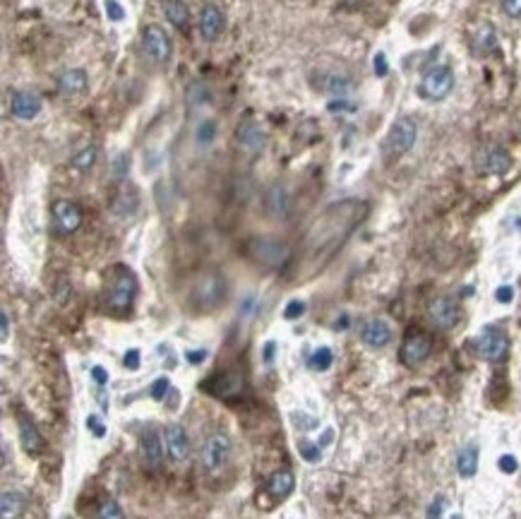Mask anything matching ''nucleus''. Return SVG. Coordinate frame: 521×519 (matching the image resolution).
I'll use <instances>...</instances> for the list:
<instances>
[{
	"instance_id": "31",
	"label": "nucleus",
	"mask_w": 521,
	"mask_h": 519,
	"mask_svg": "<svg viewBox=\"0 0 521 519\" xmlns=\"http://www.w3.org/2000/svg\"><path fill=\"white\" fill-rule=\"evenodd\" d=\"M217 137V120H202L197 125V145H212Z\"/></svg>"
},
{
	"instance_id": "24",
	"label": "nucleus",
	"mask_w": 521,
	"mask_h": 519,
	"mask_svg": "<svg viewBox=\"0 0 521 519\" xmlns=\"http://www.w3.org/2000/svg\"><path fill=\"white\" fill-rule=\"evenodd\" d=\"M162 10H164V14H166V19L178 29V32H188L190 10L183 0H162Z\"/></svg>"
},
{
	"instance_id": "49",
	"label": "nucleus",
	"mask_w": 521,
	"mask_h": 519,
	"mask_svg": "<svg viewBox=\"0 0 521 519\" xmlns=\"http://www.w3.org/2000/svg\"><path fill=\"white\" fill-rule=\"evenodd\" d=\"M452 519H464V517H461V515H454V517H452Z\"/></svg>"
},
{
	"instance_id": "3",
	"label": "nucleus",
	"mask_w": 521,
	"mask_h": 519,
	"mask_svg": "<svg viewBox=\"0 0 521 519\" xmlns=\"http://www.w3.org/2000/svg\"><path fill=\"white\" fill-rule=\"evenodd\" d=\"M416 137H418L416 120L408 118V116H401V118L394 120L392 130H389L387 140H384V154H387V159H399V156L406 154L416 145Z\"/></svg>"
},
{
	"instance_id": "33",
	"label": "nucleus",
	"mask_w": 521,
	"mask_h": 519,
	"mask_svg": "<svg viewBox=\"0 0 521 519\" xmlns=\"http://www.w3.org/2000/svg\"><path fill=\"white\" fill-rule=\"evenodd\" d=\"M298 449H300V457H303L305 462H320V457H322V452H320V445L303 443Z\"/></svg>"
},
{
	"instance_id": "27",
	"label": "nucleus",
	"mask_w": 521,
	"mask_h": 519,
	"mask_svg": "<svg viewBox=\"0 0 521 519\" xmlns=\"http://www.w3.org/2000/svg\"><path fill=\"white\" fill-rule=\"evenodd\" d=\"M96 156H99L96 145H87L85 149H80L75 156H72V166H75L77 171H89L91 166L96 164Z\"/></svg>"
},
{
	"instance_id": "38",
	"label": "nucleus",
	"mask_w": 521,
	"mask_h": 519,
	"mask_svg": "<svg viewBox=\"0 0 521 519\" xmlns=\"http://www.w3.org/2000/svg\"><path fill=\"white\" fill-rule=\"evenodd\" d=\"M498 467H500V472H505V474H514L519 469V462H517V457H512V454H502Z\"/></svg>"
},
{
	"instance_id": "41",
	"label": "nucleus",
	"mask_w": 521,
	"mask_h": 519,
	"mask_svg": "<svg viewBox=\"0 0 521 519\" xmlns=\"http://www.w3.org/2000/svg\"><path fill=\"white\" fill-rule=\"evenodd\" d=\"M123 363H125V368H128V370H137L140 368V351L137 349H130L128 354H125Z\"/></svg>"
},
{
	"instance_id": "22",
	"label": "nucleus",
	"mask_w": 521,
	"mask_h": 519,
	"mask_svg": "<svg viewBox=\"0 0 521 519\" xmlns=\"http://www.w3.org/2000/svg\"><path fill=\"white\" fill-rule=\"evenodd\" d=\"M293 486H296L293 474H291L289 469H279V472L271 474L269 481H267V493H269L274 500H284V498L291 496Z\"/></svg>"
},
{
	"instance_id": "13",
	"label": "nucleus",
	"mask_w": 521,
	"mask_h": 519,
	"mask_svg": "<svg viewBox=\"0 0 521 519\" xmlns=\"http://www.w3.org/2000/svg\"><path fill=\"white\" fill-rule=\"evenodd\" d=\"M428 313H430V320L435 322V327H440V330H452L459 322V306L450 296L435 298L428 308Z\"/></svg>"
},
{
	"instance_id": "1",
	"label": "nucleus",
	"mask_w": 521,
	"mask_h": 519,
	"mask_svg": "<svg viewBox=\"0 0 521 519\" xmlns=\"http://www.w3.org/2000/svg\"><path fill=\"white\" fill-rule=\"evenodd\" d=\"M226 298V279L219 272H204L197 282L192 284L190 301L197 310H214Z\"/></svg>"
},
{
	"instance_id": "16",
	"label": "nucleus",
	"mask_w": 521,
	"mask_h": 519,
	"mask_svg": "<svg viewBox=\"0 0 521 519\" xmlns=\"http://www.w3.org/2000/svg\"><path fill=\"white\" fill-rule=\"evenodd\" d=\"M238 145L250 156H257L267 145L265 130H262L255 120H245V123H241V128H238Z\"/></svg>"
},
{
	"instance_id": "26",
	"label": "nucleus",
	"mask_w": 521,
	"mask_h": 519,
	"mask_svg": "<svg viewBox=\"0 0 521 519\" xmlns=\"http://www.w3.org/2000/svg\"><path fill=\"white\" fill-rule=\"evenodd\" d=\"M24 505H27V500H24L22 493L5 491L3 498H0V510H3V519H17L19 515H22Z\"/></svg>"
},
{
	"instance_id": "25",
	"label": "nucleus",
	"mask_w": 521,
	"mask_h": 519,
	"mask_svg": "<svg viewBox=\"0 0 521 519\" xmlns=\"http://www.w3.org/2000/svg\"><path fill=\"white\" fill-rule=\"evenodd\" d=\"M456 472L464 478L476 476V472H478V445L469 443L459 449V454H456Z\"/></svg>"
},
{
	"instance_id": "10",
	"label": "nucleus",
	"mask_w": 521,
	"mask_h": 519,
	"mask_svg": "<svg viewBox=\"0 0 521 519\" xmlns=\"http://www.w3.org/2000/svg\"><path fill=\"white\" fill-rule=\"evenodd\" d=\"M53 222L58 233H75L82 226V209L70 200H56L53 202Z\"/></svg>"
},
{
	"instance_id": "44",
	"label": "nucleus",
	"mask_w": 521,
	"mask_h": 519,
	"mask_svg": "<svg viewBox=\"0 0 521 519\" xmlns=\"http://www.w3.org/2000/svg\"><path fill=\"white\" fill-rule=\"evenodd\" d=\"M91 378H94V383L99 385V388H104V385L109 383V373H106L101 366H94V368H91Z\"/></svg>"
},
{
	"instance_id": "9",
	"label": "nucleus",
	"mask_w": 521,
	"mask_h": 519,
	"mask_svg": "<svg viewBox=\"0 0 521 519\" xmlns=\"http://www.w3.org/2000/svg\"><path fill=\"white\" fill-rule=\"evenodd\" d=\"M223 27H226V17L221 8L217 3H204L199 8V36L212 43L223 34Z\"/></svg>"
},
{
	"instance_id": "28",
	"label": "nucleus",
	"mask_w": 521,
	"mask_h": 519,
	"mask_svg": "<svg viewBox=\"0 0 521 519\" xmlns=\"http://www.w3.org/2000/svg\"><path fill=\"white\" fill-rule=\"evenodd\" d=\"M322 87H324V92H329V94H334V96H346L351 92V82L342 75H327L322 80Z\"/></svg>"
},
{
	"instance_id": "40",
	"label": "nucleus",
	"mask_w": 521,
	"mask_h": 519,
	"mask_svg": "<svg viewBox=\"0 0 521 519\" xmlns=\"http://www.w3.org/2000/svg\"><path fill=\"white\" fill-rule=\"evenodd\" d=\"M387 72H389L387 56H384V53H377V56H375V75H377V77H384Z\"/></svg>"
},
{
	"instance_id": "45",
	"label": "nucleus",
	"mask_w": 521,
	"mask_h": 519,
	"mask_svg": "<svg viewBox=\"0 0 521 519\" xmlns=\"http://www.w3.org/2000/svg\"><path fill=\"white\" fill-rule=\"evenodd\" d=\"M0 317H3V332H0V339L8 341V337H10V315H8V310L0 313Z\"/></svg>"
},
{
	"instance_id": "8",
	"label": "nucleus",
	"mask_w": 521,
	"mask_h": 519,
	"mask_svg": "<svg viewBox=\"0 0 521 519\" xmlns=\"http://www.w3.org/2000/svg\"><path fill=\"white\" fill-rule=\"evenodd\" d=\"M430 351H432L430 337L423 335V332H411V335L403 339L399 359H401V363L406 366V368H416V366H421L423 361L430 356Z\"/></svg>"
},
{
	"instance_id": "15",
	"label": "nucleus",
	"mask_w": 521,
	"mask_h": 519,
	"mask_svg": "<svg viewBox=\"0 0 521 519\" xmlns=\"http://www.w3.org/2000/svg\"><path fill=\"white\" fill-rule=\"evenodd\" d=\"M250 251H252V257H255L257 262L267 264V267H279L286 260V248L276 241H269V238H257V241H252Z\"/></svg>"
},
{
	"instance_id": "17",
	"label": "nucleus",
	"mask_w": 521,
	"mask_h": 519,
	"mask_svg": "<svg viewBox=\"0 0 521 519\" xmlns=\"http://www.w3.org/2000/svg\"><path fill=\"white\" fill-rule=\"evenodd\" d=\"M478 169L483 171V173L502 176L512 169V156H509L502 147H488V149L478 156Z\"/></svg>"
},
{
	"instance_id": "20",
	"label": "nucleus",
	"mask_w": 521,
	"mask_h": 519,
	"mask_svg": "<svg viewBox=\"0 0 521 519\" xmlns=\"http://www.w3.org/2000/svg\"><path fill=\"white\" fill-rule=\"evenodd\" d=\"M17 425H19V440H22L24 449H27L29 454H38L43 449V438L41 433H38V428L34 425V421L29 419L27 414H22L19 411L17 414Z\"/></svg>"
},
{
	"instance_id": "18",
	"label": "nucleus",
	"mask_w": 521,
	"mask_h": 519,
	"mask_svg": "<svg viewBox=\"0 0 521 519\" xmlns=\"http://www.w3.org/2000/svg\"><path fill=\"white\" fill-rule=\"evenodd\" d=\"M89 87V77L82 67H67L58 77V92L63 96H82Z\"/></svg>"
},
{
	"instance_id": "19",
	"label": "nucleus",
	"mask_w": 521,
	"mask_h": 519,
	"mask_svg": "<svg viewBox=\"0 0 521 519\" xmlns=\"http://www.w3.org/2000/svg\"><path fill=\"white\" fill-rule=\"evenodd\" d=\"M360 339L370 346V349H382L392 341V330L384 320H368L360 330Z\"/></svg>"
},
{
	"instance_id": "34",
	"label": "nucleus",
	"mask_w": 521,
	"mask_h": 519,
	"mask_svg": "<svg viewBox=\"0 0 521 519\" xmlns=\"http://www.w3.org/2000/svg\"><path fill=\"white\" fill-rule=\"evenodd\" d=\"M168 388H171V383H168V378H159V380H154V385H152V390H149V394H152V399L162 401L164 396H166Z\"/></svg>"
},
{
	"instance_id": "14",
	"label": "nucleus",
	"mask_w": 521,
	"mask_h": 519,
	"mask_svg": "<svg viewBox=\"0 0 521 519\" xmlns=\"http://www.w3.org/2000/svg\"><path fill=\"white\" fill-rule=\"evenodd\" d=\"M164 445H166L168 457L173 459L175 464H183L190 454V440L188 433L183 430V425L178 423H168L164 428Z\"/></svg>"
},
{
	"instance_id": "23",
	"label": "nucleus",
	"mask_w": 521,
	"mask_h": 519,
	"mask_svg": "<svg viewBox=\"0 0 521 519\" xmlns=\"http://www.w3.org/2000/svg\"><path fill=\"white\" fill-rule=\"evenodd\" d=\"M471 43H474V51L478 53V56H488V53H493L495 48H498V34H495L493 24H488V22L478 24Z\"/></svg>"
},
{
	"instance_id": "48",
	"label": "nucleus",
	"mask_w": 521,
	"mask_h": 519,
	"mask_svg": "<svg viewBox=\"0 0 521 519\" xmlns=\"http://www.w3.org/2000/svg\"><path fill=\"white\" fill-rule=\"evenodd\" d=\"M274 349H276L274 341H267V346H265V363H271V359H274Z\"/></svg>"
},
{
	"instance_id": "4",
	"label": "nucleus",
	"mask_w": 521,
	"mask_h": 519,
	"mask_svg": "<svg viewBox=\"0 0 521 519\" xmlns=\"http://www.w3.org/2000/svg\"><path fill=\"white\" fill-rule=\"evenodd\" d=\"M142 48H144V56L149 58V63H154V65H166V63L171 61L173 41L162 24H147L142 32Z\"/></svg>"
},
{
	"instance_id": "36",
	"label": "nucleus",
	"mask_w": 521,
	"mask_h": 519,
	"mask_svg": "<svg viewBox=\"0 0 521 519\" xmlns=\"http://www.w3.org/2000/svg\"><path fill=\"white\" fill-rule=\"evenodd\" d=\"M305 313V303L303 301H291L289 306H286L284 310V317L286 320H296V317H300Z\"/></svg>"
},
{
	"instance_id": "2",
	"label": "nucleus",
	"mask_w": 521,
	"mask_h": 519,
	"mask_svg": "<svg viewBox=\"0 0 521 519\" xmlns=\"http://www.w3.org/2000/svg\"><path fill=\"white\" fill-rule=\"evenodd\" d=\"M135 293H137V279L130 272L128 267H115L113 274H111V284H109V306L113 310H128L135 301Z\"/></svg>"
},
{
	"instance_id": "11",
	"label": "nucleus",
	"mask_w": 521,
	"mask_h": 519,
	"mask_svg": "<svg viewBox=\"0 0 521 519\" xmlns=\"http://www.w3.org/2000/svg\"><path fill=\"white\" fill-rule=\"evenodd\" d=\"M140 454H142V462L152 469H159L164 462V440L159 435V430L154 425H147L142 430V438H140Z\"/></svg>"
},
{
	"instance_id": "35",
	"label": "nucleus",
	"mask_w": 521,
	"mask_h": 519,
	"mask_svg": "<svg viewBox=\"0 0 521 519\" xmlns=\"http://www.w3.org/2000/svg\"><path fill=\"white\" fill-rule=\"evenodd\" d=\"M106 14H109V19H113V22H120V19L125 17V10L123 5L118 3V0H106Z\"/></svg>"
},
{
	"instance_id": "47",
	"label": "nucleus",
	"mask_w": 521,
	"mask_h": 519,
	"mask_svg": "<svg viewBox=\"0 0 521 519\" xmlns=\"http://www.w3.org/2000/svg\"><path fill=\"white\" fill-rule=\"evenodd\" d=\"M128 156H118V161H115V178H123V176H125V169H123V164H128Z\"/></svg>"
},
{
	"instance_id": "46",
	"label": "nucleus",
	"mask_w": 521,
	"mask_h": 519,
	"mask_svg": "<svg viewBox=\"0 0 521 519\" xmlns=\"http://www.w3.org/2000/svg\"><path fill=\"white\" fill-rule=\"evenodd\" d=\"M185 359H188L190 363H202V361L207 359V351H204V349H199V351H190V354L185 356Z\"/></svg>"
},
{
	"instance_id": "6",
	"label": "nucleus",
	"mask_w": 521,
	"mask_h": 519,
	"mask_svg": "<svg viewBox=\"0 0 521 519\" xmlns=\"http://www.w3.org/2000/svg\"><path fill=\"white\" fill-rule=\"evenodd\" d=\"M507 349H509V341H507V335L498 327H485L478 337H476V354L480 356L483 361H502L507 356Z\"/></svg>"
},
{
	"instance_id": "7",
	"label": "nucleus",
	"mask_w": 521,
	"mask_h": 519,
	"mask_svg": "<svg viewBox=\"0 0 521 519\" xmlns=\"http://www.w3.org/2000/svg\"><path fill=\"white\" fill-rule=\"evenodd\" d=\"M228 454H231V443L223 433H214L204 440L202 445V467L204 472L214 474L226 464Z\"/></svg>"
},
{
	"instance_id": "32",
	"label": "nucleus",
	"mask_w": 521,
	"mask_h": 519,
	"mask_svg": "<svg viewBox=\"0 0 521 519\" xmlns=\"http://www.w3.org/2000/svg\"><path fill=\"white\" fill-rule=\"evenodd\" d=\"M99 519H125L123 510L115 500H104L99 507Z\"/></svg>"
},
{
	"instance_id": "37",
	"label": "nucleus",
	"mask_w": 521,
	"mask_h": 519,
	"mask_svg": "<svg viewBox=\"0 0 521 519\" xmlns=\"http://www.w3.org/2000/svg\"><path fill=\"white\" fill-rule=\"evenodd\" d=\"M500 5H502L507 17H514V19L521 17V0H500Z\"/></svg>"
},
{
	"instance_id": "42",
	"label": "nucleus",
	"mask_w": 521,
	"mask_h": 519,
	"mask_svg": "<svg viewBox=\"0 0 521 519\" xmlns=\"http://www.w3.org/2000/svg\"><path fill=\"white\" fill-rule=\"evenodd\" d=\"M442 510H445V498H442V496H437L435 500H432L430 510H428V519H440Z\"/></svg>"
},
{
	"instance_id": "12",
	"label": "nucleus",
	"mask_w": 521,
	"mask_h": 519,
	"mask_svg": "<svg viewBox=\"0 0 521 519\" xmlns=\"http://www.w3.org/2000/svg\"><path fill=\"white\" fill-rule=\"evenodd\" d=\"M43 109V101L36 92H29V89H22V92H14L12 99H10V111H12L14 118L19 120H34Z\"/></svg>"
},
{
	"instance_id": "30",
	"label": "nucleus",
	"mask_w": 521,
	"mask_h": 519,
	"mask_svg": "<svg viewBox=\"0 0 521 519\" xmlns=\"http://www.w3.org/2000/svg\"><path fill=\"white\" fill-rule=\"evenodd\" d=\"M113 209H115V214H120V217H133L135 209H137V195L133 193L128 198V193H120V198L115 200Z\"/></svg>"
},
{
	"instance_id": "39",
	"label": "nucleus",
	"mask_w": 521,
	"mask_h": 519,
	"mask_svg": "<svg viewBox=\"0 0 521 519\" xmlns=\"http://www.w3.org/2000/svg\"><path fill=\"white\" fill-rule=\"evenodd\" d=\"M87 428H89L91 433L96 435V438H104V435H106L104 423H101V419H99V416H94V414H91L89 419H87Z\"/></svg>"
},
{
	"instance_id": "43",
	"label": "nucleus",
	"mask_w": 521,
	"mask_h": 519,
	"mask_svg": "<svg viewBox=\"0 0 521 519\" xmlns=\"http://www.w3.org/2000/svg\"><path fill=\"white\" fill-rule=\"evenodd\" d=\"M495 298H498V303H512V298H514V288L512 286H500L498 291H495Z\"/></svg>"
},
{
	"instance_id": "5",
	"label": "nucleus",
	"mask_w": 521,
	"mask_h": 519,
	"mask_svg": "<svg viewBox=\"0 0 521 519\" xmlns=\"http://www.w3.org/2000/svg\"><path fill=\"white\" fill-rule=\"evenodd\" d=\"M452 87H454V72L447 65H435L423 75L418 92L428 101H442L445 96H450Z\"/></svg>"
},
{
	"instance_id": "21",
	"label": "nucleus",
	"mask_w": 521,
	"mask_h": 519,
	"mask_svg": "<svg viewBox=\"0 0 521 519\" xmlns=\"http://www.w3.org/2000/svg\"><path fill=\"white\" fill-rule=\"evenodd\" d=\"M265 204H267L269 217L284 219L286 214H289V209H291V200H289V193H286L284 185H271V188L267 190Z\"/></svg>"
},
{
	"instance_id": "29",
	"label": "nucleus",
	"mask_w": 521,
	"mask_h": 519,
	"mask_svg": "<svg viewBox=\"0 0 521 519\" xmlns=\"http://www.w3.org/2000/svg\"><path fill=\"white\" fill-rule=\"evenodd\" d=\"M332 361H334V354H332V349L329 346H320L318 351H315L313 356H310V368L313 370H327L329 366H332Z\"/></svg>"
}]
</instances>
